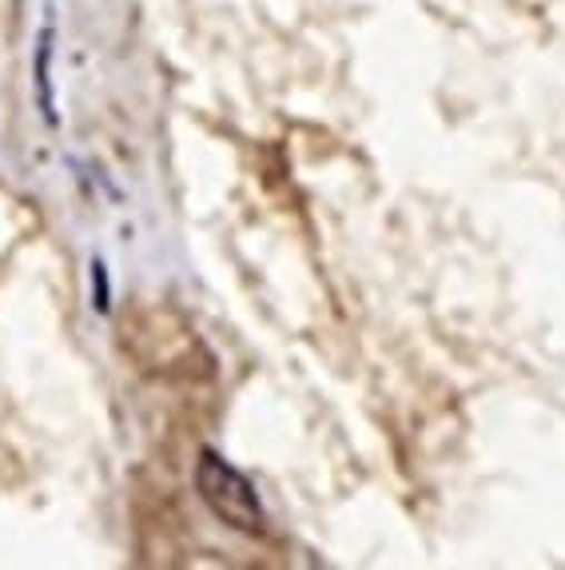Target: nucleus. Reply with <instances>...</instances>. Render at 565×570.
<instances>
[{"instance_id":"3","label":"nucleus","mask_w":565,"mask_h":570,"mask_svg":"<svg viewBox=\"0 0 565 570\" xmlns=\"http://www.w3.org/2000/svg\"><path fill=\"white\" fill-rule=\"evenodd\" d=\"M88 307H92L100 320H108L116 307V284H112V267H108V259L96 252V256H88Z\"/></svg>"},{"instance_id":"1","label":"nucleus","mask_w":565,"mask_h":570,"mask_svg":"<svg viewBox=\"0 0 565 570\" xmlns=\"http://www.w3.org/2000/svg\"><path fill=\"white\" fill-rule=\"evenodd\" d=\"M191 483H196L199 503L208 507L227 531L244 534V539H264V534L271 531V511H267L259 487H255L224 451H216V448L199 451Z\"/></svg>"},{"instance_id":"2","label":"nucleus","mask_w":565,"mask_h":570,"mask_svg":"<svg viewBox=\"0 0 565 570\" xmlns=\"http://www.w3.org/2000/svg\"><path fill=\"white\" fill-rule=\"evenodd\" d=\"M57 45H60V20L57 0H44L40 9L37 37H32V100L37 116L48 132L60 128V92H57Z\"/></svg>"}]
</instances>
